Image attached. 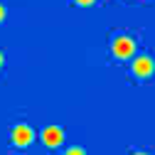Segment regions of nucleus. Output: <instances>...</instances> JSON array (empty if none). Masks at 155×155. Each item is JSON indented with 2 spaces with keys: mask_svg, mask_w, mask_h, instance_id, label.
Listing matches in <instances>:
<instances>
[{
  "mask_svg": "<svg viewBox=\"0 0 155 155\" xmlns=\"http://www.w3.org/2000/svg\"><path fill=\"white\" fill-rule=\"evenodd\" d=\"M111 49H113V54L118 57V59H126V57H130L135 52V42H133V37H128V35H118L113 40Z\"/></svg>",
  "mask_w": 155,
  "mask_h": 155,
  "instance_id": "1",
  "label": "nucleus"
},
{
  "mask_svg": "<svg viewBox=\"0 0 155 155\" xmlns=\"http://www.w3.org/2000/svg\"><path fill=\"white\" fill-rule=\"evenodd\" d=\"M35 140V130H32V126H27V123H17L15 128H12V143L15 145H30Z\"/></svg>",
  "mask_w": 155,
  "mask_h": 155,
  "instance_id": "2",
  "label": "nucleus"
},
{
  "mask_svg": "<svg viewBox=\"0 0 155 155\" xmlns=\"http://www.w3.org/2000/svg\"><path fill=\"white\" fill-rule=\"evenodd\" d=\"M155 69V62L150 59L148 54H140V57H135L133 59V71L138 74V76H150Z\"/></svg>",
  "mask_w": 155,
  "mask_h": 155,
  "instance_id": "3",
  "label": "nucleus"
},
{
  "mask_svg": "<svg viewBox=\"0 0 155 155\" xmlns=\"http://www.w3.org/2000/svg\"><path fill=\"white\" fill-rule=\"evenodd\" d=\"M42 140L54 148V145H59V143L64 140V130H62L59 126H47V128L42 130Z\"/></svg>",
  "mask_w": 155,
  "mask_h": 155,
  "instance_id": "4",
  "label": "nucleus"
},
{
  "mask_svg": "<svg viewBox=\"0 0 155 155\" xmlns=\"http://www.w3.org/2000/svg\"><path fill=\"white\" fill-rule=\"evenodd\" d=\"M64 155H86V150H84V148H79V145H71Z\"/></svg>",
  "mask_w": 155,
  "mask_h": 155,
  "instance_id": "5",
  "label": "nucleus"
},
{
  "mask_svg": "<svg viewBox=\"0 0 155 155\" xmlns=\"http://www.w3.org/2000/svg\"><path fill=\"white\" fill-rule=\"evenodd\" d=\"M76 3H79V5H91L94 0H76Z\"/></svg>",
  "mask_w": 155,
  "mask_h": 155,
  "instance_id": "6",
  "label": "nucleus"
},
{
  "mask_svg": "<svg viewBox=\"0 0 155 155\" xmlns=\"http://www.w3.org/2000/svg\"><path fill=\"white\" fill-rule=\"evenodd\" d=\"M5 17V8H3V3H0V20Z\"/></svg>",
  "mask_w": 155,
  "mask_h": 155,
  "instance_id": "7",
  "label": "nucleus"
},
{
  "mask_svg": "<svg viewBox=\"0 0 155 155\" xmlns=\"http://www.w3.org/2000/svg\"><path fill=\"white\" fill-rule=\"evenodd\" d=\"M133 155H148V153H143V150H138V153H133Z\"/></svg>",
  "mask_w": 155,
  "mask_h": 155,
  "instance_id": "8",
  "label": "nucleus"
},
{
  "mask_svg": "<svg viewBox=\"0 0 155 155\" xmlns=\"http://www.w3.org/2000/svg\"><path fill=\"white\" fill-rule=\"evenodd\" d=\"M0 64H3V52H0Z\"/></svg>",
  "mask_w": 155,
  "mask_h": 155,
  "instance_id": "9",
  "label": "nucleus"
}]
</instances>
